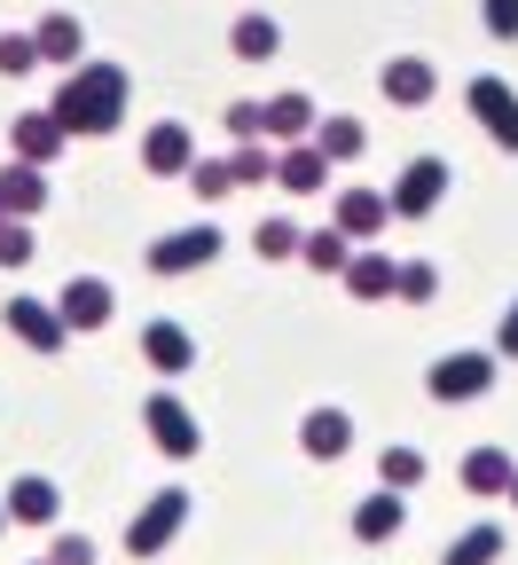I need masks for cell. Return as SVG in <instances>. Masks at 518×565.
<instances>
[{
    "label": "cell",
    "instance_id": "1",
    "mask_svg": "<svg viewBox=\"0 0 518 565\" xmlns=\"http://www.w3.org/2000/svg\"><path fill=\"white\" fill-rule=\"evenodd\" d=\"M126 95H134V79H126L118 63H71V79L55 87L47 118L63 126V141H71V134H118Z\"/></svg>",
    "mask_w": 518,
    "mask_h": 565
},
{
    "label": "cell",
    "instance_id": "2",
    "mask_svg": "<svg viewBox=\"0 0 518 565\" xmlns=\"http://www.w3.org/2000/svg\"><path fill=\"white\" fill-rule=\"evenodd\" d=\"M495 353H479V345H464V353H440V362L424 370V385H432V401H479V393H495Z\"/></svg>",
    "mask_w": 518,
    "mask_h": 565
},
{
    "label": "cell",
    "instance_id": "3",
    "mask_svg": "<svg viewBox=\"0 0 518 565\" xmlns=\"http://www.w3.org/2000/svg\"><path fill=\"white\" fill-rule=\"evenodd\" d=\"M189 526V487H158L150 503L134 511V526H126V550L134 557H166V542Z\"/></svg>",
    "mask_w": 518,
    "mask_h": 565
},
{
    "label": "cell",
    "instance_id": "4",
    "mask_svg": "<svg viewBox=\"0 0 518 565\" xmlns=\"http://www.w3.org/2000/svg\"><path fill=\"white\" fill-rule=\"evenodd\" d=\"M440 196H448V158H409L393 196H385V212H393V221H424Z\"/></svg>",
    "mask_w": 518,
    "mask_h": 565
},
{
    "label": "cell",
    "instance_id": "5",
    "mask_svg": "<svg viewBox=\"0 0 518 565\" xmlns=\"http://www.w3.org/2000/svg\"><path fill=\"white\" fill-rule=\"evenodd\" d=\"M141 424H150V440H158L166 456H181V463L204 448V440H197V416H189V401H181V393H166V385H158L150 401H141Z\"/></svg>",
    "mask_w": 518,
    "mask_h": 565
},
{
    "label": "cell",
    "instance_id": "6",
    "mask_svg": "<svg viewBox=\"0 0 518 565\" xmlns=\"http://www.w3.org/2000/svg\"><path fill=\"white\" fill-rule=\"evenodd\" d=\"M212 252H229V236H220L212 221H197V228H173V236H158V244H150V275H197Z\"/></svg>",
    "mask_w": 518,
    "mask_h": 565
},
{
    "label": "cell",
    "instance_id": "7",
    "mask_svg": "<svg viewBox=\"0 0 518 565\" xmlns=\"http://www.w3.org/2000/svg\"><path fill=\"white\" fill-rule=\"evenodd\" d=\"M464 103H472V118H479V126L503 141V150H518V95L495 79V71H479V79L464 87Z\"/></svg>",
    "mask_w": 518,
    "mask_h": 565
},
{
    "label": "cell",
    "instance_id": "8",
    "mask_svg": "<svg viewBox=\"0 0 518 565\" xmlns=\"http://www.w3.org/2000/svg\"><path fill=\"white\" fill-rule=\"evenodd\" d=\"M55 315H63V330H103V322L118 315V299H110L103 275H71L63 299H55Z\"/></svg>",
    "mask_w": 518,
    "mask_h": 565
},
{
    "label": "cell",
    "instance_id": "9",
    "mask_svg": "<svg viewBox=\"0 0 518 565\" xmlns=\"http://www.w3.org/2000/svg\"><path fill=\"white\" fill-rule=\"evenodd\" d=\"M141 166H150L158 181H181V173L197 166V134H189V126H173V118H158L150 134H141Z\"/></svg>",
    "mask_w": 518,
    "mask_h": 565
},
{
    "label": "cell",
    "instance_id": "10",
    "mask_svg": "<svg viewBox=\"0 0 518 565\" xmlns=\"http://www.w3.org/2000/svg\"><path fill=\"white\" fill-rule=\"evenodd\" d=\"M385 221H393V212H385V196H378V189H338V221H330V228H338L353 252H361L369 236H378Z\"/></svg>",
    "mask_w": 518,
    "mask_h": 565
},
{
    "label": "cell",
    "instance_id": "11",
    "mask_svg": "<svg viewBox=\"0 0 518 565\" xmlns=\"http://www.w3.org/2000/svg\"><path fill=\"white\" fill-rule=\"evenodd\" d=\"M440 95V71L424 63V55H393L385 63V103H401V110H424Z\"/></svg>",
    "mask_w": 518,
    "mask_h": 565
},
{
    "label": "cell",
    "instance_id": "12",
    "mask_svg": "<svg viewBox=\"0 0 518 565\" xmlns=\"http://www.w3.org/2000/svg\"><path fill=\"white\" fill-rule=\"evenodd\" d=\"M9 330L24 338V345H40V353H63V315H55V299H9Z\"/></svg>",
    "mask_w": 518,
    "mask_h": 565
},
{
    "label": "cell",
    "instance_id": "13",
    "mask_svg": "<svg viewBox=\"0 0 518 565\" xmlns=\"http://www.w3.org/2000/svg\"><path fill=\"white\" fill-rule=\"evenodd\" d=\"M401 519H409V503H401L393 487L361 494V503H353V542H369V550H378V542H393V534H401Z\"/></svg>",
    "mask_w": 518,
    "mask_h": 565
},
{
    "label": "cell",
    "instance_id": "14",
    "mask_svg": "<svg viewBox=\"0 0 518 565\" xmlns=\"http://www.w3.org/2000/svg\"><path fill=\"white\" fill-rule=\"evenodd\" d=\"M141 353H150V370H158V377H181V370L197 362V338H189L181 322H166V315H158L150 330H141Z\"/></svg>",
    "mask_w": 518,
    "mask_h": 565
},
{
    "label": "cell",
    "instance_id": "15",
    "mask_svg": "<svg viewBox=\"0 0 518 565\" xmlns=\"http://www.w3.org/2000/svg\"><path fill=\"white\" fill-rule=\"evenodd\" d=\"M299 448H307L315 463H338V456L353 448V416H346V408H315V416L299 424Z\"/></svg>",
    "mask_w": 518,
    "mask_h": 565
},
{
    "label": "cell",
    "instance_id": "16",
    "mask_svg": "<svg viewBox=\"0 0 518 565\" xmlns=\"http://www.w3.org/2000/svg\"><path fill=\"white\" fill-rule=\"evenodd\" d=\"M32 55L40 63H87V24L80 17H40L32 24Z\"/></svg>",
    "mask_w": 518,
    "mask_h": 565
},
{
    "label": "cell",
    "instance_id": "17",
    "mask_svg": "<svg viewBox=\"0 0 518 565\" xmlns=\"http://www.w3.org/2000/svg\"><path fill=\"white\" fill-rule=\"evenodd\" d=\"M9 141H17V166H55V150H63V126L47 118V110H24L17 126H9Z\"/></svg>",
    "mask_w": 518,
    "mask_h": 565
},
{
    "label": "cell",
    "instance_id": "18",
    "mask_svg": "<svg viewBox=\"0 0 518 565\" xmlns=\"http://www.w3.org/2000/svg\"><path fill=\"white\" fill-rule=\"evenodd\" d=\"M0 511H9L17 526H47V519L63 511V494H55V479H40V471H24V479L9 487V503H0Z\"/></svg>",
    "mask_w": 518,
    "mask_h": 565
},
{
    "label": "cell",
    "instance_id": "19",
    "mask_svg": "<svg viewBox=\"0 0 518 565\" xmlns=\"http://www.w3.org/2000/svg\"><path fill=\"white\" fill-rule=\"evenodd\" d=\"M315 95H299V87H290V95H275V103H260V134H283V141H307L315 134Z\"/></svg>",
    "mask_w": 518,
    "mask_h": 565
},
{
    "label": "cell",
    "instance_id": "20",
    "mask_svg": "<svg viewBox=\"0 0 518 565\" xmlns=\"http://www.w3.org/2000/svg\"><path fill=\"white\" fill-rule=\"evenodd\" d=\"M510 471H518V463H510L503 448H472V456L456 463V479H464V494H479V503H495V494L510 487Z\"/></svg>",
    "mask_w": 518,
    "mask_h": 565
},
{
    "label": "cell",
    "instance_id": "21",
    "mask_svg": "<svg viewBox=\"0 0 518 565\" xmlns=\"http://www.w3.org/2000/svg\"><path fill=\"white\" fill-rule=\"evenodd\" d=\"M40 204H47V173L40 166H0V212H9V221H32Z\"/></svg>",
    "mask_w": 518,
    "mask_h": 565
},
{
    "label": "cell",
    "instance_id": "22",
    "mask_svg": "<svg viewBox=\"0 0 518 565\" xmlns=\"http://www.w3.org/2000/svg\"><path fill=\"white\" fill-rule=\"evenodd\" d=\"M307 141H315V158H323V166H353V158L369 150L361 118H315V134H307Z\"/></svg>",
    "mask_w": 518,
    "mask_h": 565
},
{
    "label": "cell",
    "instance_id": "23",
    "mask_svg": "<svg viewBox=\"0 0 518 565\" xmlns=\"http://www.w3.org/2000/svg\"><path fill=\"white\" fill-rule=\"evenodd\" d=\"M338 275H346V291H353V299H369V307L393 299V259H385V252H353Z\"/></svg>",
    "mask_w": 518,
    "mask_h": 565
},
{
    "label": "cell",
    "instance_id": "24",
    "mask_svg": "<svg viewBox=\"0 0 518 565\" xmlns=\"http://www.w3.org/2000/svg\"><path fill=\"white\" fill-rule=\"evenodd\" d=\"M229 47H236L244 63H267V55H283V24L252 9V17H236V24H229Z\"/></svg>",
    "mask_w": 518,
    "mask_h": 565
},
{
    "label": "cell",
    "instance_id": "25",
    "mask_svg": "<svg viewBox=\"0 0 518 565\" xmlns=\"http://www.w3.org/2000/svg\"><path fill=\"white\" fill-rule=\"evenodd\" d=\"M275 181H283L290 196H307V189H323V181H330V166L315 158V141H290V150L275 158Z\"/></svg>",
    "mask_w": 518,
    "mask_h": 565
},
{
    "label": "cell",
    "instance_id": "26",
    "mask_svg": "<svg viewBox=\"0 0 518 565\" xmlns=\"http://www.w3.org/2000/svg\"><path fill=\"white\" fill-rule=\"evenodd\" d=\"M495 557H503V526L479 519V526H464V534L448 542V557H440V565H495Z\"/></svg>",
    "mask_w": 518,
    "mask_h": 565
},
{
    "label": "cell",
    "instance_id": "27",
    "mask_svg": "<svg viewBox=\"0 0 518 565\" xmlns=\"http://www.w3.org/2000/svg\"><path fill=\"white\" fill-rule=\"evenodd\" d=\"M299 259H307L315 275H338V267L353 259V244H346L338 228H315V236H299Z\"/></svg>",
    "mask_w": 518,
    "mask_h": 565
},
{
    "label": "cell",
    "instance_id": "28",
    "mask_svg": "<svg viewBox=\"0 0 518 565\" xmlns=\"http://www.w3.org/2000/svg\"><path fill=\"white\" fill-rule=\"evenodd\" d=\"M378 487H393V494L424 487V448H385L378 456Z\"/></svg>",
    "mask_w": 518,
    "mask_h": 565
},
{
    "label": "cell",
    "instance_id": "29",
    "mask_svg": "<svg viewBox=\"0 0 518 565\" xmlns=\"http://www.w3.org/2000/svg\"><path fill=\"white\" fill-rule=\"evenodd\" d=\"M181 181H189V189H197L204 204H220V196H236V173H229V158H197V166H189Z\"/></svg>",
    "mask_w": 518,
    "mask_h": 565
},
{
    "label": "cell",
    "instance_id": "30",
    "mask_svg": "<svg viewBox=\"0 0 518 565\" xmlns=\"http://www.w3.org/2000/svg\"><path fill=\"white\" fill-rule=\"evenodd\" d=\"M432 291H440V267H432V259H409V267H393V299L424 307Z\"/></svg>",
    "mask_w": 518,
    "mask_h": 565
},
{
    "label": "cell",
    "instance_id": "31",
    "mask_svg": "<svg viewBox=\"0 0 518 565\" xmlns=\"http://www.w3.org/2000/svg\"><path fill=\"white\" fill-rule=\"evenodd\" d=\"M299 236H307V228H290V221H283V212H275V221H260V228H252V244H260V259H290V252H299Z\"/></svg>",
    "mask_w": 518,
    "mask_h": 565
},
{
    "label": "cell",
    "instance_id": "32",
    "mask_svg": "<svg viewBox=\"0 0 518 565\" xmlns=\"http://www.w3.org/2000/svg\"><path fill=\"white\" fill-rule=\"evenodd\" d=\"M229 173H236V189H252V181H275V158L260 150V141H236V150H229Z\"/></svg>",
    "mask_w": 518,
    "mask_h": 565
},
{
    "label": "cell",
    "instance_id": "33",
    "mask_svg": "<svg viewBox=\"0 0 518 565\" xmlns=\"http://www.w3.org/2000/svg\"><path fill=\"white\" fill-rule=\"evenodd\" d=\"M24 71H40L32 32H0V79H24Z\"/></svg>",
    "mask_w": 518,
    "mask_h": 565
},
{
    "label": "cell",
    "instance_id": "34",
    "mask_svg": "<svg viewBox=\"0 0 518 565\" xmlns=\"http://www.w3.org/2000/svg\"><path fill=\"white\" fill-rule=\"evenodd\" d=\"M32 259V221H0V267H24Z\"/></svg>",
    "mask_w": 518,
    "mask_h": 565
},
{
    "label": "cell",
    "instance_id": "35",
    "mask_svg": "<svg viewBox=\"0 0 518 565\" xmlns=\"http://www.w3.org/2000/svg\"><path fill=\"white\" fill-rule=\"evenodd\" d=\"M479 17H487L495 40H518V0H479Z\"/></svg>",
    "mask_w": 518,
    "mask_h": 565
},
{
    "label": "cell",
    "instance_id": "36",
    "mask_svg": "<svg viewBox=\"0 0 518 565\" xmlns=\"http://www.w3.org/2000/svg\"><path fill=\"white\" fill-rule=\"evenodd\" d=\"M47 565H95V542H87V534H55Z\"/></svg>",
    "mask_w": 518,
    "mask_h": 565
},
{
    "label": "cell",
    "instance_id": "37",
    "mask_svg": "<svg viewBox=\"0 0 518 565\" xmlns=\"http://www.w3.org/2000/svg\"><path fill=\"white\" fill-rule=\"evenodd\" d=\"M229 141H260V103H229Z\"/></svg>",
    "mask_w": 518,
    "mask_h": 565
},
{
    "label": "cell",
    "instance_id": "38",
    "mask_svg": "<svg viewBox=\"0 0 518 565\" xmlns=\"http://www.w3.org/2000/svg\"><path fill=\"white\" fill-rule=\"evenodd\" d=\"M495 362H518V299L503 307V330H495Z\"/></svg>",
    "mask_w": 518,
    "mask_h": 565
},
{
    "label": "cell",
    "instance_id": "39",
    "mask_svg": "<svg viewBox=\"0 0 518 565\" xmlns=\"http://www.w3.org/2000/svg\"><path fill=\"white\" fill-rule=\"evenodd\" d=\"M503 494H510V503H518V471H510V487H503Z\"/></svg>",
    "mask_w": 518,
    "mask_h": 565
},
{
    "label": "cell",
    "instance_id": "40",
    "mask_svg": "<svg viewBox=\"0 0 518 565\" xmlns=\"http://www.w3.org/2000/svg\"><path fill=\"white\" fill-rule=\"evenodd\" d=\"M0 526H9V511H0Z\"/></svg>",
    "mask_w": 518,
    "mask_h": 565
},
{
    "label": "cell",
    "instance_id": "41",
    "mask_svg": "<svg viewBox=\"0 0 518 565\" xmlns=\"http://www.w3.org/2000/svg\"><path fill=\"white\" fill-rule=\"evenodd\" d=\"M0 221H9V212H0Z\"/></svg>",
    "mask_w": 518,
    "mask_h": 565
},
{
    "label": "cell",
    "instance_id": "42",
    "mask_svg": "<svg viewBox=\"0 0 518 565\" xmlns=\"http://www.w3.org/2000/svg\"><path fill=\"white\" fill-rule=\"evenodd\" d=\"M40 565H47V557H40Z\"/></svg>",
    "mask_w": 518,
    "mask_h": 565
}]
</instances>
